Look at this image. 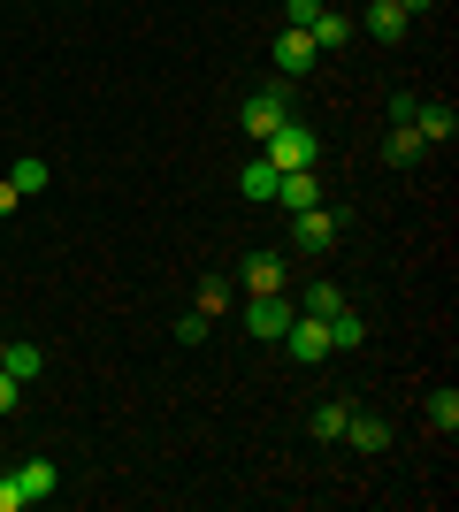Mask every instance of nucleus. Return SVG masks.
Wrapping results in <instances>:
<instances>
[{
    "label": "nucleus",
    "instance_id": "423d86ee",
    "mask_svg": "<svg viewBox=\"0 0 459 512\" xmlns=\"http://www.w3.org/2000/svg\"><path fill=\"white\" fill-rule=\"evenodd\" d=\"M284 222H291V245H299V253H329V245H337V214H329V207L284 214Z\"/></svg>",
    "mask_w": 459,
    "mask_h": 512
},
{
    "label": "nucleus",
    "instance_id": "393cba45",
    "mask_svg": "<svg viewBox=\"0 0 459 512\" xmlns=\"http://www.w3.org/2000/svg\"><path fill=\"white\" fill-rule=\"evenodd\" d=\"M0 512H31V505H23V490H16V474H0Z\"/></svg>",
    "mask_w": 459,
    "mask_h": 512
},
{
    "label": "nucleus",
    "instance_id": "1a4fd4ad",
    "mask_svg": "<svg viewBox=\"0 0 459 512\" xmlns=\"http://www.w3.org/2000/svg\"><path fill=\"white\" fill-rule=\"evenodd\" d=\"M16 490H23V505H46V497L62 490V467H54V459H23V467H16Z\"/></svg>",
    "mask_w": 459,
    "mask_h": 512
},
{
    "label": "nucleus",
    "instance_id": "dca6fc26",
    "mask_svg": "<svg viewBox=\"0 0 459 512\" xmlns=\"http://www.w3.org/2000/svg\"><path fill=\"white\" fill-rule=\"evenodd\" d=\"M306 39H314V54H337V46L352 39V16H337V8H322V16H314V31H306Z\"/></svg>",
    "mask_w": 459,
    "mask_h": 512
},
{
    "label": "nucleus",
    "instance_id": "f257e3e1",
    "mask_svg": "<svg viewBox=\"0 0 459 512\" xmlns=\"http://www.w3.org/2000/svg\"><path fill=\"white\" fill-rule=\"evenodd\" d=\"M261 161L268 169H322V130L314 123H276L261 138Z\"/></svg>",
    "mask_w": 459,
    "mask_h": 512
},
{
    "label": "nucleus",
    "instance_id": "39448f33",
    "mask_svg": "<svg viewBox=\"0 0 459 512\" xmlns=\"http://www.w3.org/2000/svg\"><path fill=\"white\" fill-rule=\"evenodd\" d=\"M406 123L421 130V146H452V138H459V107H452V100H414V115H406Z\"/></svg>",
    "mask_w": 459,
    "mask_h": 512
},
{
    "label": "nucleus",
    "instance_id": "cd10ccee",
    "mask_svg": "<svg viewBox=\"0 0 459 512\" xmlns=\"http://www.w3.org/2000/svg\"><path fill=\"white\" fill-rule=\"evenodd\" d=\"M398 8H406V16H429V8H437V0H398Z\"/></svg>",
    "mask_w": 459,
    "mask_h": 512
},
{
    "label": "nucleus",
    "instance_id": "9b49d317",
    "mask_svg": "<svg viewBox=\"0 0 459 512\" xmlns=\"http://www.w3.org/2000/svg\"><path fill=\"white\" fill-rule=\"evenodd\" d=\"M322 62V54H314V39H306V31H276V69H284V77H306V69Z\"/></svg>",
    "mask_w": 459,
    "mask_h": 512
},
{
    "label": "nucleus",
    "instance_id": "4be33fe9",
    "mask_svg": "<svg viewBox=\"0 0 459 512\" xmlns=\"http://www.w3.org/2000/svg\"><path fill=\"white\" fill-rule=\"evenodd\" d=\"M322 8H329V0H284V23H291V31H314Z\"/></svg>",
    "mask_w": 459,
    "mask_h": 512
},
{
    "label": "nucleus",
    "instance_id": "f3484780",
    "mask_svg": "<svg viewBox=\"0 0 459 512\" xmlns=\"http://www.w3.org/2000/svg\"><path fill=\"white\" fill-rule=\"evenodd\" d=\"M383 161H391V169H414V161H421V130H414V123H391V138H383Z\"/></svg>",
    "mask_w": 459,
    "mask_h": 512
},
{
    "label": "nucleus",
    "instance_id": "c85d7f7f",
    "mask_svg": "<svg viewBox=\"0 0 459 512\" xmlns=\"http://www.w3.org/2000/svg\"><path fill=\"white\" fill-rule=\"evenodd\" d=\"M0 352H8V337H0Z\"/></svg>",
    "mask_w": 459,
    "mask_h": 512
},
{
    "label": "nucleus",
    "instance_id": "6e6552de",
    "mask_svg": "<svg viewBox=\"0 0 459 512\" xmlns=\"http://www.w3.org/2000/svg\"><path fill=\"white\" fill-rule=\"evenodd\" d=\"M276 207H284V214L322 207V169H284V184H276Z\"/></svg>",
    "mask_w": 459,
    "mask_h": 512
},
{
    "label": "nucleus",
    "instance_id": "bb28decb",
    "mask_svg": "<svg viewBox=\"0 0 459 512\" xmlns=\"http://www.w3.org/2000/svg\"><path fill=\"white\" fill-rule=\"evenodd\" d=\"M0 214H16V184L8 176H0Z\"/></svg>",
    "mask_w": 459,
    "mask_h": 512
},
{
    "label": "nucleus",
    "instance_id": "20e7f679",
    "mask_svg": "<svg viewBox=\"0 0 459 512\" xmlns=\"http://www.w3.org/2000/svg\"><path fill=\"white\" fill-rule=\"evenodd\" d=\"M291 314H299V306H291L284 291H261V299L245 306V329H253V337H261V344H276V337H284V329H291Z\"/></svg>",
    "mask_w": 459,
    "mask_h": 512
},
{
    "label": "nucleus",
    "instance_id": "2eb2a0df",
    "mask_svg": "<svg viewBox=\"0 0 459 512\" xmlns=\"http://www.w3.org/2000/svg\"><path fill=\"white\" fill-rule=\"evenodd\" d=\"M360 344H368V321L352 314V306H337L329 314V352H360Z\"/></svg>",
    "mask_w": 459,
    "mask_h": 512
},
{
    "label": "nucleus",
    "instance_id": "5701e85b",
    "mask_svg": "<svg viewBox=\"0 0 459 512\" xmlns=\"http://www.w3.org/2000/svg\"><path fill=\"white\" fill-rule=\"evenodd\" d=\"M207 329H215V314H184V321H176V337H184V344H207Z\"/></svg>",
    "mask_w": 459,
    "mask_h": 512
},
{
    "label": "nucleus",
    "instance_id": "412c9836",
    "mask_svg": "<svg viewBox=\"0 0 459 512\" xmlns=\"http://www.w3.org/2000/svg\"><path fill=\"white\" fill-rule=\"evenodd\" d=\"M429 428H444V436L459 428V390H437V398H429Z\"/></svg>",
    "mask_w": 459,
    "mask_h": 512
},
{
    "label": "nucleus",
    "instance_id": "f03ea898",
    "mask_svg": "<svg viewBox=\"0 0 459 512\" xmlns=\"http://www.w3.org/2000/svg\"><path fill=\"white\" fill-rule=\"evenodd\" d=\"M238 123H245V138H253V146H261L268 130L276 123H291V92L284 85H268V92H253V100L238 107Z\"/></svg>",
    "mask_w": 459,
    "mask_h": 512
},
{
    "label": "nucleus",
    "instance_id": "7ed1b4c3",
    "mask_svg": "<svg viewBox=\"0 0 459 512\" xmlns=\"http://www.w3.org/2000/svg\"><path fill=\"white\" fill-rule=\"evenodd\" d=\"M276 344H284L299 367H314V360H329V321H322V314H291V329H284Z\"/></svg>",
    "mask_w": 459,
    "mask_h": 512
},
{
    "label": "nucleus",
    "instance_id": "ddd939ff",
    "mask_svg": "<svg viewBox=\"0 0 459 512\" xmlns=\"http://www.w3.org/2000/svg\"><path fill=\"white\" fill-rule=\"evenodd\" d=\"M345 444H352V451H391V428H383V413H360V406H352Z\"/></svg>",
    "mask_w": 459,
    "mask_h": 512
},
{
    "label": "nucleus",
    "instance_id": "a878e982",
    "mask_svg": "<svg viewBox=\"0 0 459 512\" xmlns=\"http://www.w3.org/2000/svg\"><path fill=\"white\" fill-rule=\"evenodd\" d=\"M16 390H23V383H16V375H8V367H0V421L16 413Z\"/></svg>",
    "mask_w": 459,
    "mask_h": 512
},
{
    "label": "nucleus",
    "instance_id": "6ab92c4d",
    "mask_svg": "<svg viewBox=\"0 0 459 512\" xmlns=\"http://www.w3.org/2000/svg\"><path fill=\"white\" fill-rule=\"evenodd\" d=\"M345 421H352V406H345V398H329V406L314 413V436H322V444H345Z\"/></svg>",
    "mask_w": 459,
    "mask_h": 512
},
{
    "label": "nucleus",
    "instance_id": "f8f14e48",
    "mask_svg": "<svg viewBox=\"0 0 459 512\" xmlns=\"http://www.w3.org/2000/svg\"><path fill=\"white\" fill-rule=\"evenodd\" d=\"M276 184H284V169H268L261 153H253V161L238 169V192L253 199V207H276Z\"/></svg>",
    "mask_w": 459,
    "mask_h": 512
},
{
    "label": "nucleus",
    "instance_id": "9d476101",
    "mask_svg": "<svg viewBox=\"0 0 459 512\" xmlns=\"http://www.w3.org/2000/svg\"><path fill=\"white\" fill-rule=\"evenodd\" d=\"M406 8H398V0H368V16H360V31H368V39H383V46H398L406 39Z\"/></svg>",
    "mask_w": 459,
    "mask_h": 512
},
{
    "label": "nucleus",
    "instance_id": "0eeeda50",
    "mask_svg": "<svg viewBox=\"0 0 459 512\" xmlns=\"http://www.w3.org/2000/svg\"><path fill=\"white\" fill-rule=\"evenodd\" d=\"M238 283L253 291V299H261V291H284L291 268H284V253H245V260H238Z\"/></svg>",
    "mask_w": 459,
    "mask_h": 512
},
{
    "label": "nucleus",
    "instance_id": "b1692460",
    "mask_svg": "<svg viewBox=\"0 0 459 512\" xmlns=\"http://www.w3.org/2000/svg\"><path fill=\"white\" fill-rule=\"evenodd\" d=\"M230 306V283H199V314H222Z\"/></svg>",
    "mask_w": 459,
    "mask_h": 512
},
{
    "label": "nucleus",
    "instance_id": "a211bd4d",
    "mask_svg": "<svg viewBox=\"0 0 459 512\" xmlns=\"http://www.w3.org/2000/svg\"><path fill=\"white\" fill-rule=\"evenodd\" d=\"M337 306H352L345 291H337V283H306V291H299V314H322V321H329Z\"/></svg>",
    "mask_w": 459,
    "mask_h": 512
},
{
    "label": "nucleus",
    "instance_id": "4468645a",
    "mask_svg": "<svg viewBox=\"0 0 459 512\" xmlns=\"http://www.w3.org/2000/svg\"><path fill=\"white\" fill-rule=\"evenodd\" d=\"M0 367H8L16 383H39V375H46V352H39V344H31V337H16V344H8V352H0Z\"/></svg>",
    "mask_w": 459,
    "mask_h": 512
},
{
    "label": "nucleus",
    "instance_id": "aec40b11",
    "mask_svg": "<svg viewBox=\"0 0 459 512\" xmlns=\"http://www.w3.org/2000/svg\"><path fill=\"white\" fill-rule=\"evenodd\" d=\"M8 184H16V199H31V192H46V161H39V153H23L16 169H8Z\"/></svg>",
    "mask_w": 459,
    "mask_h": 512
}]
</instances>
